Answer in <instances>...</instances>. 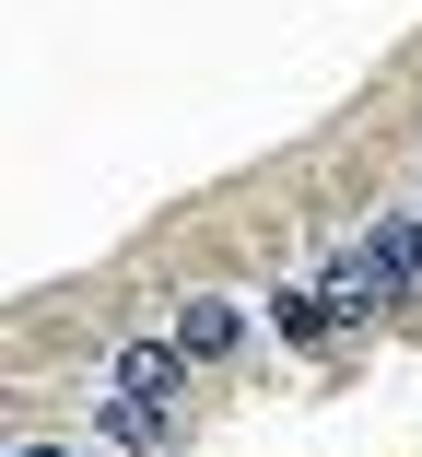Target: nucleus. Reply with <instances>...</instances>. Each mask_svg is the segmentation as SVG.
Segmentation results:
<instances>
[{
    "instance_id": "obj_1",
    "label": "nucleus",
    "mask_w": 422,
    "mask_h": 457,
    "mask_svg": "<svg viewBox=\"0 0 422 457\" xmlns=\"http://www.w3.org/2000/svg\"><path fill=\"white\" fill-rule=\"evenodd\" d=\"M177 399H188V352H177V340H118V363H106V399H95V434L141 457V445H164Z\"/></svg>"
},
{
    "instance_id": "obj_2",
    "label": "nucleus",
    "mask_w": 422,
    "mask_h": 457,
    "mask_svg": "<svg viewBox=\"0 0 422 457\" xmlns=\"http://www.w3.org/2000/svg\"><path fill=\"white\" fill-rule=\"evenodd\" d=\"M270 328H282V340H341L352 305L328 294V282H282V294H270Z\"/></svg>"
},
{
    "instance_id": "obj_3",
    "label": "nucleus",
    "mask_w": 422,
    "mask_h": 457,
    "mask_svg": "<svg viewBox=\"0 0 422 457\" xmlns=\"http://www.w3.org/2000/svg\"><path fill=\"white\" fill-rule=\"evenodd\" d=\"M164 340H177L188 363H223V352L246 340V317H235L223 294H188V305H177V328H164Z\"/></svg>"
},
{
    "instance_id": "obj_4",
    "label": "nucleus",
    "mask_w": 422,
    "mask_h": 457,
    "mask_svg": "<svg viewBox=\"0 0 422 457\" xmlns=\"http://www.w3.org/2000/svg\"><path fill=\"white\" fill-rule=\"evenodd\" d=\"M24 457H70V445H24Z\"/></svg>"
}]
</instances>
